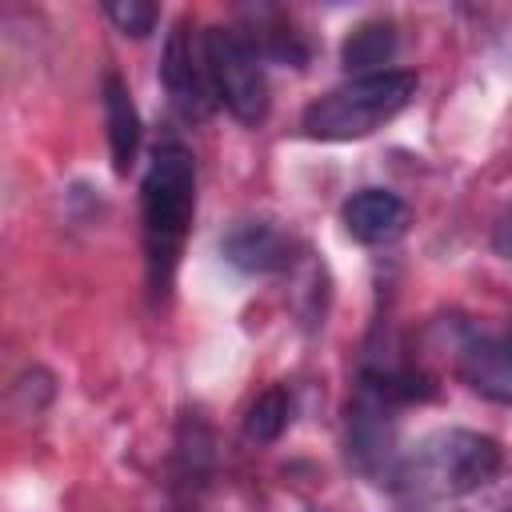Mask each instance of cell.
<instances>
[{"label": "cell", "instance_id": "13", "mask_svg": "<svg viewBox=\"0 0 512 512\" xmlns=\"http://www.w3.org/2000/svg\"><path fill=\"white\" fill-rule=\"evenodd\" d=\"M104 16H108L124 36H136V40H144V36L156 28V20H160L156 4H144V0H108V4H104Z\"/></svg>", "mask_w": 512, "mask_h": 512}, {"label": "cell", "instance_id": "14", "mask_svg": "<svg viewBox=\"0 0 512 512\" xmlns=\"http://www.w3.org/2000/svg\"><path fill=\"white\" fill-rule=\"evenodd\" d=\"M496 252L512 260V212H508V216L496 224Z\"/></svg>", "mask_w": 512, "mask_h": 512}, {"label": "cell", "instance_id": "6", "mask_svg": "<svg viewBox=\"0 0 512 512\" xmlns=\"http://www.w3.org/2000/svg\"><path fill=\"white\" fill-rule=\"evenodd\" d=\"M348 460L356 472L388 484L396 472V428H392V404L380 400L372 388H356V400L348 404Z\"/></svg>", "mask_w": 512, "mask_h": 512}, {"label": "cell", "instance_id": "12", "mask_svg": "<svg viewBox=\"0 0 512 512\" xmlns=\"http://www.w3.org/2000/svg\"><path fill=\"white\" fill-rule=\"evenodd\" d=\"M292 420V392L288 388H264L252 404H248V416H244V436L252 444H272L280 440V432L288 428Z\"/></svg>", "mask_w": 512, "mask_h": 512}, {"label": "cell", "instance_id": "3", "mask_svg": "<svg viewBox=\"0 0 512 512\" xmlns=\"http://www.w3.org/2000/svg\"><path fill=\"white\" fill-rule=\"evenodd\" d=\"M416 96V72L408 68H388L376 76H352L348 84L316 96L300 128L312 140H360L384 128L392 116H400Z\"/></svg>", "mask_w": 512, "mask_h": 512}, {"label": "cell", "instance_id": "11", "mask_svg": "<svg viewBox=\"0 0 512 512\" xmlns=\"http://www.w3.org/2000/svg\"><path fill=\"white\" fill-rule=\"evenodd\" d=\"M396 56V24L392 20H364L340 44V64L356 76L388 72L384 64Z\"/></svg>", "mask_w": 512, "mask_h": 512}, {"label": "cell", "instance_id": "15", "mask_svg": "<svg viewBox=\"0 0 512 512\" xmlns=\"http://www.w3.org/2000/svg\"><path fill=\"white\" fill-rule=\"evenodd\" d=\"M508 512H512V508H508Z\"/></svg>", "mask_w": 512, "mask_h": 512}, {"label": "cell", "instance_id": "5", "mask_svg": "<svg viewBox=\"0 0 512 512\" xmlns=\"http://www.w3.org/2000/svg\"><path fill=\"white\" fill-rule=\"evenodd\" d=\"M160 84L164 96L172 104V112L180 120H204L216 104V88H212V72H208V48H204V32L184 16L172 24L164 52H160Z\"/></svg>", "mask_w": 512, "mask_h": 512}, {"label": "cell", "instance_id": "2", "mask_svg": "<svg viewBox=\"0 0 512 512\" xmlns=\"http://www.w3.org/2000/svg\"><path fill=\"white\" fill-rule=\"evenodd\" d=\"M504 464V452L492 436L472 428H440L424 436L416 448L400 452L392 488L420 496V500H444L484 488Z\"/></svg>", "mask_w": 512, "mask_h": 512}, {"label": "cell", "instance_id": "9", "mask_svg": "<svg viewBox=\"0 0 512 512\" xmlns=\"http://www.w3.org/2000/svg\"><path fill=\"white\" fill-rule=\"evenodd\" d=\"M340 224L356 244H392L408 228V204L388 188H360L344 200Z\"/></svg>", "mask_w": 512, "mask_h": 512}, {"label": "cell", "instance_id": "7", "mask_svg": "<svg viewBox=\"0 0 512 512\" xmlns=\"http://www.w3.org/2000/svg\"><path fill=\"white\" fill-rule=\"evenodd\" d=\"M456 376L484 400L512 408V340L468 332L452 352Z\"/></svg>", "mask_w": 512, "mask_h": 512}, {"label": "cell", "instance_id": "4", "mask_svg": "<svg viewBox=\"0 0 512 512\" xmlns=\"http://www.w3.org/2000/svg\"><path fill=\"white\" fill-rule=\"evenodd\" d=\"M204 48H208V72H212L216 100L240 124H252L256 128L268 116L264 56L236 28H204Z\"/></svg>", "mask_w": 512, "mask_h": 512}, {"label": "cell", "instance_id": "8", "mask_svg": "<svg viewBox=\"0 0 512 512\" xmlns=\"http://www.w3.org/2000/svg\"><path fill=\"white\" fill-rule=\"evenodd\" d=\"M220 256L248 276H268L292 264V236L272 220H240L224 232Z\"/></svg>", "mask_w": 512, "mask_h": 512}, {"label": "cell", "instance_id": "10", "mask_svg": "<svg viewBox=\"0 0 512 512\" xmlns=\"http://www.w3.org/2000/svg\"><path fill=\"white\" fill-rule=\"evenodd\" d=\"M100 100H104V124H108L112 168L124 176V172L136 164V152H140V112H136V104H132L128 84H124L116 72L104 76Z\"/></svg>", "mask_w": 512, "mask_h": 512}, {"label": "cell", "instance_id": "1", "mask_svg": "<svg viewBox=\"0 0 512 512\" xmlns=\"http://www.w3.org/2000/svg\"><path fill=\"white\" fill-rule=\"evenodd\" d=\"M192 216H196V160L180 140H160L140 180L144 256H148V284L156 296L172 288Z\"/></svg>", "mask_w": 512, "mask_h": 512}]
</instances>
